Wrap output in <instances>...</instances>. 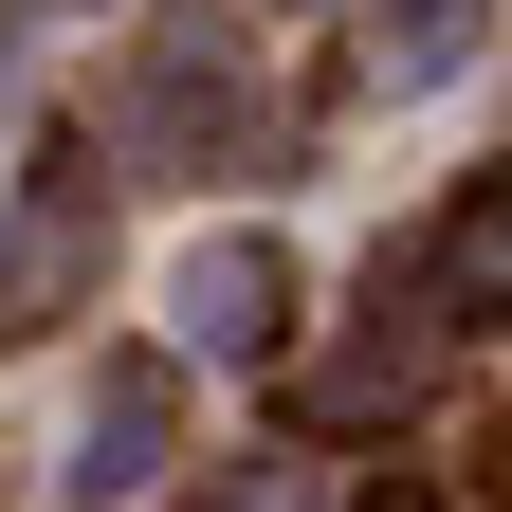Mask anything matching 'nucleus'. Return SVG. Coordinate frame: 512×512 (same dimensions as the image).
Wrapping results in <instances>:
<instances>
[{
	"mask_svg": "<svg viewBox=\"0 0 512 512\" xmlns=\"http://www.w3.org/2000/svg\"><path fill=\"white\" fill-rule=\"evenodd\" d=\"M458 55H476V0H403V19H384V92L458 74Z\"/></svg>",
	"mask_w": 512,
	"mask_h": 512,
	"instance_id": "obj_3",
	"label": "nucleus"
},
{
	"mask_svg": "<svg viewBox=\"0 0 512 512\" xmlns=\"http://www.w3.org/2000/svg\"><path fill=\"white\" fill-rule=\"evenodd\" d=\"M165 439H183V348H128V366H92V403H74V512H128L165 476Z\"/></svg>",
	"mask_w": 512,
	"mask_h": 512,
	"instance_id": "obj_1",
	"label": "nucleus"
},
{
	"mask_svg": "<svg viewBox=\"0 0 512 512\" xmlns=\"http://www.w3.org/2000/svg\"><path fill=\"white\" fill-rule=\"evenodd\" d=\"M165 311H183V366H256L293 330V238H202L165 275Z\"/></svg>",
	"mask_w": 512,
	"mask_h": 512,
	"instance_id": "obj_2",
	"label": "nucleus"
}]
</instances>
